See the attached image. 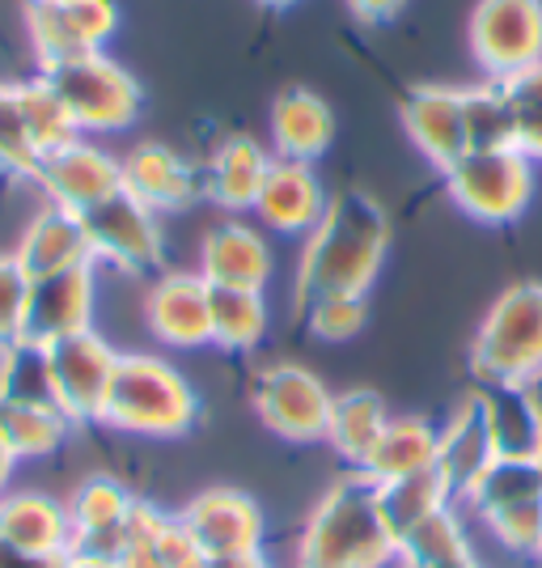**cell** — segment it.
Listing matches in <instances>:
<instances>
[{
	"label": "cell",
	"mask_w": 542,
	"mask_h": 568,
	"mask_svg": "<svg viewBox=\"0 0 542 568\" xmlns=\"http://www.w3.org/2000/svg\"><path fill=\"white\" fill-rule=\"evenodd\" d=\"M72 420L60 407H34V403H0V437L18 463L48 458L64 446Z\"/></svg>",
	"instance_id": "32"
},
{
	"label": "cell",
	"mask_w": 542,
	"mask_h": 568,
	"mask_svg": "<svg viewBox=\"0 0 542 568\" xmlns=\"http://www.w3.org/2000/svg\"><path fill=\"white\" fill-rule=\"evenodd\" d=\"M144 323L165 348H204L213 344V310L208 281L200 272H165L144 297Z\"/></svg>",
	"instance_id": "14"
},
{
	"label": "cell",
	"mask_w": 542,
	"mask_h": 568,
	"mask_svg": "<svg viewBox=\"0 0 542 568\" xmlns=\"http://www.w3.org/2000/svg\"><path fill=\"white\" fill-rule=\"evenodd\" d=\"M204 568H272L263 551H246V556H208Z\"/></svg>",
	"instance_id": "44"
},
{
	"label": "cell",
	"mask_w": 542,
	"mask_h": 568,
	"mask_svg": "<svg viewBox=\"0 0 542 568\" xmlns=\"http://www.w3.org/2000/svg\"><path fill=\"white\" fill-rule=\"evenodd\" d=\"M64 565H69V556H30V551L0 544V568H64Z\"/></svg>",
	"instance_id": "41"
},
{
	"label": "cell",
	"mask_w": 542,
	"mask_h": 568,
	"mask_svg": "<svg viewBox=\"0 0 542 568\" xmlns=\"http://www.w3.org/2000/svg\"><path fill=\"white\" fill-rule=\"evenodd\" d=\"M267 4H276V9H284V4H293V0H267Z\"/></svg>",
	"instance_id": "49"
},
{
	"label": "cell",
	"mask_w": 542,
	"mask_h": 568,
	"mask_svg": "<svg viewBox=\"0 0 542 568\" xmlns=\"http://www.w3.org/2000/svg\"><path fill=\"white\" fill-rule=\"evenodd\" d=\"M39 77L51 85V94L64 102L81 136L85 132H119L141 115V85L132 81V72L119 69L102 51L43 64Z\"/></svg>",
	"instance_id": "5"
},
{
	"label": "cell",
	"mask_w": 542,
	"mask_h": 568,
	"mask_svg": "<svg viewBox=\"0 0 542 568\" xmlns=\"http://www.w3.org/2000/svg\"><path fill=\"white\" fill-rule=\"evenodd\" d=\"M51 361V386H55V403L60 412L69 416L72 425H85V420H102V407H106V390L115 378L119 353L90 327V332L64 335L48 344Z\"/></svg>",
	"instance_id": "9"
},
{
	"label": "cell",
	"mask_w": 542,
	"mask_h": 568,
	"mask_svg": "<svg viewBox=\"0 0 542 568\" xmlns=\"http://www.w3.org/2000/svg\"><path fill=\"white\" fill-rule=\"evenodd\" d=\"M471 48L488 81L542 60V0H479L471 18Z\"/></svg>",
	"instance_id": "8"
},
{
	"label": "cell",
	"mask_w": 542,
	"mask_h": 568,
	"mask_svg": "<svg viewBox=\"0 0 542 568\" xmlns=\"http://www.w3.org/2000/svg\"><path fill=\"white\" fill-rule=\"evenodd\" d=\"M390 251V216L369 191L348 187L330 195L327 213L306 234L297 263V297L314 302L327 293H369Z\"/></svg>",
	"instance_id": "1"
},
{
	"label": "cell",
	"mask_w": 542,
	"mask_h": 568,
	"mask_svg": "<svg viewBox=\"0 0 542 568\" xmlns=\"http://www.w3.org/2000/svg\"><path fill=\"white\" fill-rule=\"evenodd\" d=\"M330 195L318 179L314 162H288V158H276L267 179H263V191L255 200V213L267 230L276 234H309L318 225V216L327 213Z\"/></svg>",
	"instance_id": "17"
},
{
	"label": "cell",
	"mask_w": 542,
	"mask_h": 568,
	"mask_svg": "<svg viewBox=\"0 0 542 568\" xmlns=\"http://www.w3.org/2000/svg\"><path fill=\"white\" fill-rule=\"evenodd\" d=\"M386 420H390V412H386L378 390L352 386V390H339L335 403H330V420L323 442L348 463V471H360L369 463L374 446H378Z\"/></svg>",
	"instance_id": "27"
},
{
	"label": "cell",
	"mask_w": 542,
	"mask_h": 568,
	"mask_svg": "<svg viewBox=\"0 0 542 568\" xmlns=\"http://www.w3.org/2000/svg\"><path fill=\"white\" fill-rule=\"evenodd\" d=\"M513 106V149H521L534 166L542 162V60L500 81Z\"/></svg>",
	"instance_id": "36"
},
{
	"label": "cell",
	"mask_w": 542,
	"mask_h": 568,
	"mask_svg": "<svg viewBox=\"0 0 542 568\" xmlns=\"http://www.w3.org/2000/svg\"><path fill=\"white\" fill-rule=\"evenodd\" d=\"M208 310H213V344L225 353H255L267 327H272V310L263 288H225L208 284Z\"/></svg>",
	"instance_id": "29"
},
{
	"label": "cell",
	"mask_w": 542,
	"mask_h": 568,
	"mask_svg": "<svg viewBox=\"0 0 542 568\" xmlns=\"http://www.w3.org/2000/svg\"><path fill=\"white\" fill-rule=\"evenodd\" d=\"M301 306H306L309 335H318L323 344H348L352 335L365 332L369 293H327V297H314Z\"/></svg>",
	"instance_id": "37"
},
{
	"label": "cell",
	"mask_w": 542,
	"mask_h": 568,
	"mask_svg": "<svg viewBox=\"0 0 542 568\" xmlns=\"http://www.w3.org/2000/svg\"><path fill=\"white\" fill-rule=\"evenodd\" d=\"M13 467H18V458L9 450V442L0 437V493H9V479H13Z\"/></svg>",
	"instance_id": "45"
},
{
	"label": "cell",
	"mask_w": 542,
	"mask_h": 568,
	"mask_svg": "<svg viewBox=\"0 0 542 568\" xmlns=\"http://www.w3.org/2000/svg\"><path fill=\"white\" fill-rule=\"evenodd\" d=\"M0 403H34V407H60L51 386L48 348L34 339H9L0 344Z\"/></svg>",
	"instance_id": "33"
},
{
	"label": "cell",
	"mask_w": 542,
	"mask_h": 568,
	"mask_svg": "<svg viewBox=\"0 0 542 568\" xmlns=\"http://www.w3.org/2000/svg\"><path fill=\"white\" fill-rule=\"evenodd\" d=\"M90 327H94V263L30 281L22 339H34L48 348L55 339L90 332Z\"/></svg>",
	"instance_id": "13"
},
{
	"label": "cell",
	"mask_w": 542,
	"mask_h": 568,
	"mask_svg": "<svg viewBox=\"0 0 542 568\" xmlns=\"http://www.w3.org/2000/svg\"><path fill=\"white\" fill-rule=\"evenodd\" d=\"M115 0H69V4H30V39L43 64L102 51L115 34Z\"/></svg>",
	"instance_id": "16"
},
{
	"label": "cell",
	"mask_w": 542,
	"mask_h": 568,
	"mask_svg": "<svg viewBox=\"0 0 542 568\" xmlns=\"http://www.w3.org/2000/svg\"><path fill=\"white\" fill-rule=\"evenodd\" d=\"M495 454L504 458H534L542 442V407L530 382H479L471 390Z\"/></svg>",
	"instance_id": "23"
},
{
	"label": "cell",
	"mask_w": 542,
	"mask_h": 568,
	"mask_svg": "<svg viewBox=\"0 0 542 568\" xmlns=\"http://www.w3.org/2000/svg\"><path fill=\"white\" fill-rule=\"evenodd\" d=\"M119 568H165L162 565V551H157V539L153 544H127L119 551Z\"/></svg>",
	"instance_id": "42"
},
{
	"label": "cell",
	"mask_w": 542,
	"mask_h": 568,
	"mask_svg": "<svg viewBox=\"0 0 542 568\" xmlns=\"http://www.w3.org/2000/svg\"><path fill=\"white\" fill-rule=\"evenodd\" d=\"M25 293H30V276L18 255H0V344L22 339Z\"/></svg>",
	"instance_id": "40"
},
{
	"label": "cell",
	"mask_w": 542,
	"mask_h": 568,
	"mask_svg": "<svg viewBox=\"0 0 542 568\" xmlns=\"http://www.w3.org/2000/svg\"><path fill=\"white\" fill-rule=\"evenodd\" d=\"M18 263L25 267L30 281L39 276H55V272H72V267H90L94 251H90V237L81 225V213L60 209V204H43L34 221L18 237Z\"/></svg>",
	"instance_id": "20"
},
{
	"label": "cell",
	"mask_w": 542,
	"mask_h": 568,
	"mask_svg": "<svg viewBox=\"0 0 542 568\" xmlns=\"http://www.w3.org/2000/svg\"><path fill=\"white\" fill-rule=\"evenodd\" d=\"M64 568H119L115 560H90V556H69Z\"/></svg>",
	"instance_id": "46"
},
{
	"label": "cell",
	"mask_w": 542,
	"mask_h": 568,
	"mask_svg": "<svg viewBox=\"0 0 542 568\" xmlns=\"http://www.w3.org/2000/svg\"><path fill=\"white\" fill-rule=\"evenodd\" d=\"M381 488V514L390 521L395 539H407L416 526H425L428 518H437L441 509L453 505V493L446 488V479L432 471L407 475V479H395V484H378Z\"/></svg>",
	"instance_id": "31"
},
{
	"label": "cell",
	"mask_w": 542,
	"mask_h": 568,
	"mask_svg": "<svg viewBox=\"0 0 542 568\" xmlns=\"http://www.w3.org/2000/svg\"><path fill=\"white\" fill-rule=\"evenodd\" d=\"M495 544L504 547L509 556H525L534 560L542 547V500H530V505H513V509H500L492 518L479 521Z\"/></svg>",
	"instance_id": "39"
},
{
	"label": "cell",
	"mask_w": 542,
	"mask_h": 568,
	"mask_svg": "<svg viewBox=\"0 0 542 568\" xmlns=\"http://www.w3.org/2000/svg\"><path fill=\"white\" fill-rule=\"evenodd\" d=\"M102 420L141 437H178L200 420V395L162 356L119 353Z\"/></svg>",
	"instance_id": "3"
},
{
	"label": "cell",
	"mask_w": 542,
	"mask_h": 568,
	"mask_svg": "<svg viewBox=\"0 0 542 568\" xmlns=\"http://www.w3.org/2000/svg\"><path fill=\"white\" fill-rule=\"evenodd\" d=\"M178 521L204 556H246V551H263L267 544L263 509L255 505V497L237 488H208L191 497Z\"/></svg>",
	"instance_id": "11"
},
{
	"label": "cell",
	"mask_w": 542,
	"mask_h": 568,
	"mask_svg": "<svg viewBox=\"0 0 542 568\" xmlns=\"http://www.w3.org/2000/svg\"><path fill=\"white\" fill-rule=\"evenodd\" d=\"M446 174L449 200L483 225H509L534 200V162L521 149H467Z\"/></svg>",
	"instance_id": "6"
},
{
	"label": "cell",
	"mask_w": 542,
	"mask_h": 568,
	"mask_svg": "<svg viewBox=\"0 0 542 568\" xmlns=\"http://www.w3.org/2000/svg\"><path fill=\"white\" fill-rule=\"evenodd\" d=\"M335 141V115L306 85H288L272 102V153L288 162H318Z\"/></svg>",
	"instance_id": "24"
},
{
	"label": "cell",
	"mask_w": 542,
	"mask_h": 568,
	"mask_svg": "<svg viewBox=\"0 0 542 568\" xmlns=\"http://www.w3.org/2000/svg\"><path fill=\"white\" fill-rule=\"evenodd\" d=\"M0 544L30 551V556H69V505L48 493H34V488L0 493Z\"/></svg>",
	"instance_id": "21"
},
{
	"label": "cell",
	"mask_w": 542,
	"mask_h": 568,
	"mask_svg": "<svg viewBox=\"0 0 542 568\" xmlns=\"http://www.w3.org/2000/svg\"><path fill=\"white\" fill-rule=\"evenodd\" d=\"M136 509V497L119 484L115 475H90L76 484L69 500L72 518V547L69 556H90V560H119L127 544V518Z\"/></svg>",
	"instance_id": "12"
},
{
	"label": "cell",
	"mask_w": 542,
	"mask_h": 568,
	"mask_svg": "<svg viewBox=\"0 0 542 568\" xmlns=\"http://www.w3.org/2000/svg\"><path fill=\"white\" fill-rule=\"evenodd\" d=\"M534 458H539V467H542V442H539V454H534Z\"/></svg>",
	"instance_id": "50"
},
{
	"label": "cell",
	"mask_w": 542,
	"mask_h": 568,
	"mask_svg": "<svg viewBox=\"0 0 542 568\" xmlns=\"http://www.w3.org/2000/svg\"><path fill=\"white\" fill-rule=\"evenodd\" d=\"M399 539L381 514V488L365 471L330 484L297 539V568H395Z\"/></svg>",
	"instance_id": "2"
},
{
	"label": "cell",
	"mask_w": 542,
	"mask_h": 568,
	"mask_svg": "<svg viewBox=\"0 0 542 568\" xmlns=\"http://www.w3.org/2000/svg\"><path fill=\"white\" fill-rule=\"evenodd\" d=\"M402 128L411 144L432 166H453L467 153V128H462V90L449 85H420L402 98Z\"/></svg>",
	"instance_id": "22"
},
{
	"label": "cell",
	"mask_w": 542,
	"mask_h": 568,
	"mask_svg": "<svg viewBox=\"0 0 542 568\" xmlns=\"http://www.w3.org/2000/svg\"><path fill=\"white\" fill-rule=\"evenodd\" d=\"M250 399H255V412H259L263 425L272 428L276 437H284V442L309 446V442H323L327 437L335 390L314 369L297 365V361L267 365L259 378H255Z\"/></svg>",
	"instance_id": "7"
},
{
	"label": "cell",
	"mask_w": 542,
	"mask_h": 568,
	"mask_svg": "<svg viewBox=\"0 0 542 568\" xmlns=\"http://www.w3.org/2000/svg\"><path fill=\"white\" fill-rule=\"evenodd\" d=\"M462 128H467V149H509L513 144V106H509L500 81L462 90Z\"/></svg>",
	"instance_id": "35"
},
{
	"label": "cell",
	"mask_w": 542,
	"mask_h": 568,
	"mask_svg": "<svg viewBox=\"0 0 542 568\" xmlns=\"http://www.w3.org/2000/svg\"><path fill=\"white\" fill-rule=\"evenodd\" d=\"M13 90H18V106H22L25 132H30V141H34V149H39L43 158L81 136L76 123H72V115L64 111V102L51 94V85L43 81V77L22 81V85H13Z\"/></svg>",
	"instance_id": "34"
},
{
	"label": "cell",
	"mask_w": 542,
	"mask_h": 568,
	"mask_svg": "<svg viewBox=\"0 0 542 568\" xmlns=\"http://www.w3.org/2000/svg\"><path fill=\"white\" fill-rule=\"evenodd\" d=\"M432 467H437V425L425 416H390L360 471L374 484H395V479L432 471Z\"/></svg>",
	"instance_id": "28"
},
{
	"label": "cell",
	"mask_w": 542,
	"mask_h": 568,
	"mask_svg": "<svg viewBox=\"0 0 542 568\" xmlns=\"http://www.w3.org/2000/svg\"><path fill=\"white\" fill-rule=\"evenodd\" d=\"M123 191L136 195L144 209L153 213H178L187 209L195 195H204V174L187 166V158H178L170 144H136L123 162Z\"/></svg>",
	"instance_id": "18"
},
{
	"label": "cell",
	"mask_w": 542,
	"mask_h": 568,
	"mask_svg": "<svg viewBox=\"0 0 542 568\" xmlns=\"http://www.w3.org/2000/svg\"><path fill=\"white\" fill-rule=\"evenodd\" d=\"M34 183L43 187L48 204L85 213V209H94L98 200H106V195H115L123 187V170H119V158H111L106 149L76 136L72 144L43 158Z\"/></svg>",
	"instance_id": "15"
},
{
	"label": "cell",
	"mask_w": 542,
	"mask_h": 568,
	"mask_svg": "<svg viewBox=\"0 0 542 568\" xmlns=\"http://www.w3.org/2000/svg\"><path fill=\"white\" fill-rule=\"evenodd\" d=\"M85 237H90V251L94 263L106 260L123 267V272H153L162 263V225L157 213L144 209L136 195L119 187L115 195L98 200L94 209L81 213Z\"/></svg>",
	"instance_id": "10"
},
{
	"label": "cell",
	"mask_w": 542,
	"mask_h": 568,
	"mask_svg": "<svg viewBox=\"0 0 542 568\" xmlns=\"http://www.w3.org/2000/svg\"><path fill=\"white\" fill-rule=\"evenodd\" d=\"M495 458V446L488 437V425H483V412L474 395L446 425L437 428V475L446 479V488L453 493V505L471 493V484L488 471V463Z\"/></svg>",
	"instance_id": "26"
},
{
	"label": "cell",
	"mask_w": 542,
	"mask_h": 568,
	"mask_svg": "<svg viewBox=\"0 0 542 568\" xmlns=\"http://www.w3.org/2000/svg\"><path fill=\"white\" fill-rule=\"evenodd\" d=\"M407 0H348V9H352L360 22H386V18H395Z\"/></svg>",
	"instance_id": "43"
},
{
	"label": "cell",
	"mask_w": 542,
	"mask_h": 568,
	"mask_svg": "<svg viewBox=\"0 0 542 568\" xmlns=\"http://www.w3.org/2000/svg\"><path fill=\"white\" fill-rule=\"evenodd\" d=\"M542 500V467L539 458H504L495 454L488 471L471 484V493L458 500V509H471L474 518H492L500 509Z\"/></svg>",
	"instance_id": "30"
},
{
	"label": "cell",
	"mask_w": 542,
	"mask_h": 568,
	"mask_svg": "<svg viewBox=\"0 0 542 568\" xmlns=\"http://www.w3.org/2000/svg\"><path fill=\"white\" fill-rule=\"evenodd\" d=\"M39 166H43V153L34 149L30 132H25L18 90L13 85H0V174L34 179Z\"/></svg>",
	"instance_id": "38"
},
{
	"label": "cell",
	"mask_w": 542,
	"mask_h": 568,
	"mask_svg": "<svg viewBox=\"0 0 542 568\" xmlns=\"http://www.w3.org/2000/svg\"><path fill=\"white\" fill-rule=\"evenodd\" d=\"M471 369L479 382H534L542 374V284L504 288L474 332Z\"/></svg>",
	"instance_id": "4"
},
{
	"label": "cell",
	"mask_w": 542,
	"mask_h": 568,
	"mask_svg": "<svg viewBox=\"0 0 542 568\" xmlns=\"http://www.w3.org/2000/svg\"><path fill=\"white\" fill-rule=\"evenodd\" d=\"M530 390H534V399H539V407H542V374L534 382H530Z\"/></svg>",
	"instance_id": "47"
},
{
	"label": "cell",
	"mask_w": 542,
	"mask_h": 568,
	"mask_svg": "<svg viewBox=\"0 0 542 568\" xmlns=\"http://www.w3.org/2000/svg\"><path fill=\"white\" fill-rule=\"evenodd\" d=\"M30 4H69V0H30Z\"/></svg>",
	"instance_id": "48"
},
{
	"label": "cell",
	"mask_w": 542,
	"mask_h": 568,
	"mask_svg": "<svg viewBox=\"0 0 542 568\" xmlns=\"http://www.w3.org/2000/svg\"><path fill=\"white\" fill-rule=\"evenodd\" d=\"M534 560H539V568H542V547H539V556H534Z\"/></svg>",
	"instance_id": "51"
},
{
	"label": "cell",
	"mask_w": 542,
	"mask_h": 568,
	"mask_svg": "<svg viewBox=\"0 0 542 568\" xmlns=\"http://www.w3.org/2000/svg\"><path fill=\"white\" fill-rule=\"evenodd\" d=\"M276 272L267 237L246 221H221L204 234L200 246V276L225 288H263Z\"/></svg>",
	"instance_id": "19"
},
{
	"label": "cell",
	"mask_w": 542,
	"mask_h": 568,
	"mask_svg": "<svg viewBox=\"0 0 542 568\" xmlns=\"http://www.w3.org/2000/svg\"><path fill=\"white\" fill-rule=\"evenodd\" d=\"M272 162L276 153H267L255 136H225L204 170V195L229 213H246V209L255 213V200H259Z\"/></svg>",
	"instance_id": "25"
}]
</instances>
